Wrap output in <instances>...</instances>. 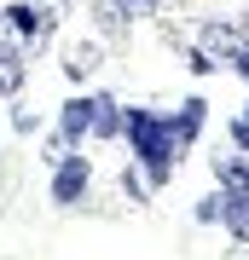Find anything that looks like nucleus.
Wrapping results in <instances>:
<instances>
[{
    "instance_id": "6",
    "label": "nucleus",
    "mask_w": 249,
    "mask_h": 260,
    "mask_svg": "<svg viewBox=\"0 0 249 260\" xmlns=\"http://www.w3.org/2000/svg\"><path fill=\"white\" fill-rule=\"evenodd\" d=\"M23 87V47L0 35V93H18Z\"/></svg>"
},
{
    "instance_id": "10",
    "label": "nucleus",
    "mask_w": 249,
    "mask_h": 260,
    "mask_svg": "<svg viewBox=\"0 0 249 260\" xmlns=\"http://www.w3.org/2000/svg\"><path fill=\"white\" fill-rule=\"evenodd\" d=\"M203 47H220V52H232V58H238L249 41L238 35V29H226V23H209V29H203Z\"/></svg>"
},
{
    "instance_id": "17",
    "label": "nucleus",
    "mask_w": 249,
    "mask_h": 260,
    "mask_svg": "<svg viewBox=\"0 0 249 260\" xmlns=\"http://www.w3.org/2000/svg\"><path fill=\"white\" fill-rule=\"evenodd\" d=\"M243 121H249V104H243Z\"/></svg>"
},
{
    "instance_id": "8",
    "label": "nucleus",
    "mask_w": 249,
    "mask_h": 260,
    "mask_svg": "<svg viewBox=\"0 0 249 260\" xmlns=\"http://www.w3.org/2000/svg\"><path fill=\"white\" fill-rule=\"evenodd\" d=\"M116 133H122V104L93 99V139H116Z\"/></svg>"
},
{
    "instance_id": "1",
    "label": "nucleus",
    "mask_w": 249,
    "mask_h": 260,
    "mask_svg": "<svg viewBox=\"0 0 249 260\" xmlns=\"http://www.w3.org/2000/svg\"><path fill=\"white\" fill-rule=\"evenodd\" d=\"M122 133H128V145H133V162L145 168V185H168L174 179V116H157V110H122Z\"/></svg>"
},
{
    "instance_id": "11",
    "label": "nucleus",
    "mask_w": 249,
    "mask_h": 260,
    "mask_svg": "<svg viewBox=\"0 0 249 260\" xmlns=\"http://www.w3.org/2000/svg\"><path fill=\"white\" fill-rule=\"evenodd\" d=\"M214 179H220L226 191H249V162H238V156L214 162Z\"/></svg>"
},
{
    "instance_id": "14",
    "label": "nucleus",
    "mask_w": 249,
    "mask_h": 260,
    "mask_svg": "<svg viewBox=\"0 0 249 260\" xmlns=\"http://www.w3.org/2000/svg\"><path fill=\"white\" fill-rule=\"evenodd\" d=\"M122 6H128V12H133V18H151V12H157V6H162V0H122Z\"/></svg>"
},
{
    "instance_id": "13",
    "label": "nucleus",
    "mask_w": 249,
    "mask_h": 260,
    "mask_svg": "<svg viewBox=\"0 0 249 260\" xmlns=\"http://www.w3.org/2000/svg\"><path fill=\"white\" fill-rule=\"evenodd\" d=\"M197 220H203V225H209V220H220V191H214V197H203V203H197Z\"/></svg>"
},
{
    "instance_id": "3",
    "label": "nucleus",
    "mask_w": 249,
    "mask_h": 260,
    "mask_svg": "<svg viewBox=\"0 0 249 260\" xmlns=\"http://www.w3.org/2000/svg\"><path fill=\"white\" fill-rule=\"evenodd\" d=\"M87 185H93L87 156H81V150H64L58 168H52V203H58V208H75V203L87 197Z\"/></svg>"
},
{
    "instance_id": "2",
    "label": "nucleus",
    "mask_w": 249,
    "mask_h": 260,
    "mask_svg": "<svg viewBox=\"0 0 249 260\" xmlns=\"http://www.w3.org/2000/svg\"><path fill=\"white\" fill-rule=\"evenodd\" d=\"M52 29H58V18H52V12H41L35 0H18V6L0 12V35L18 41L23 52H41L46 41H52Z\"/></svg>"
},
{
    "instance_id": "9",
    "label": "nucleus",
    "mask_w": 249,
    "mask_h": 260,
    "mask_svg": "<svg viewBox=\"0 0 249 260\" xmlns=\"http://www.w3.org/2000/svg\"><path fill=\"white\" fill-rule=\"evenodd\" d=\"M203 110H209L203 99H185V104H180V121H174V139H180V145H191V139H197V127H203Z\"/></svg>"
},
{
    "instance_id": "5",
    "label": "nucleus",
    "mask_w": 249,
    "mask_h": 260,
    "mask_svg": "<svg viewBox=\"0 0 249 260\" xmlns=\"http://www.w3.org/2000/svg\"><path fill=\"white\" fill-rule=\"evenodd\" d=\"M220 220H226V232L249 243V191H226L220 185Z\"/></svg>"
},
{
    "instance_id": "4",
    "label": "nucleus",
    "mask_w": 249,
    "mask_h": 260,
    "mask_svg": "<svg viewBox=\"0 0 249 260\" xmlns=\"http://www.w3.org/2000/svg\"><path fill=\"white\" fill-rule=\"evenodd\" d=\"M93 133V99H70L58 110V150H75Z\"/></svg>"
},
{
    "instance_id": "16",
    "label": "nucleus",
    "mask_w": 249,
    "mask_h": 260,
    "mask_svg": "<svg viewBox=\"0 0 249 260\" xmlns=\"http://www.w3.org/2000/svg\"><path fill=\"white\" fill-rule=\"evenodd\" d=\"M35 6H41V12H52V18H58V12H64V0H35Z\"/></svg>"
},
{
    "instance_id": "12",
    "label": "nucleus",
    "mask_w": 249,
    "mask_h": 260,
    "mask_svg": "<svg viewBox=\"0 0 249 260\" xmlns=\"http://www.w3.org/2000/svg\"><path fill=\"white\" fill-rule=\"evenodd\" d=\"M122 12H128V6H122V0H99V18H104V29H110V35H116L122 23H128V18H122Z\"/></svg>"
},
{
    "instance_id": "7",
    "label": "nucleus",
    "mask_w": 249,
    "mask_h": 260,
    "mask_svg": "<svg viewBox=\"0 0 249 260\" xmlns=\"http://www.w3.org/2000/svg\"><path fill=\"white\" fill-rule=\"evenodd\" d=\"M93 70H99V47H93V41H75V47L64 52V75L70 81H87Z\"/></svg>"
},
{
    "instance_id": "15",
    "label": "nucleus",
    "mask_w": 249,
    "mask_h": 260,
    "mask_svg": "<svg viewBox=\"0 0 249 260\" xmlns=\"http://www.w3.org/2000/svg\"><path fill=\"white\" fill-rule=\"evenodd\" d=\"M232 139H238V145L249 150V121H238V127H232Z\"/></svg>"
}]
</instances>
